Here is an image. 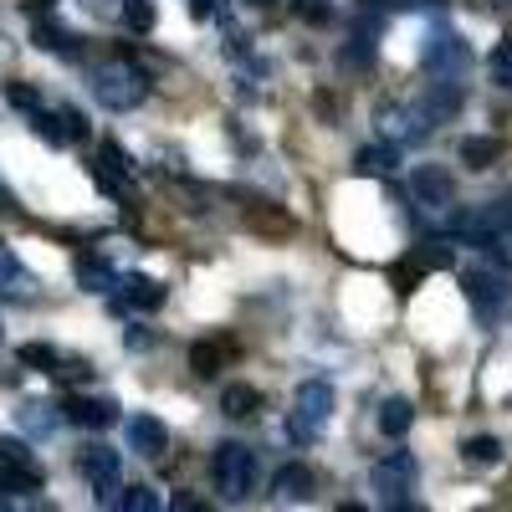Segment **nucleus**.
I'll list each match as a JSON object with an SVG mask.
<instances>
[{
    "instance_id": "f257e3e1",
    "label": "nucleus",
    "mask_w": 512,
    "mask_h": 512,
    "mask_svg": "<svg viewBox=\"0 0 512 512\" xmlns=\"http://www.w3.org/2000/svg\"><path fill=\"white\" fill-rule=\"evenodd\" d=\"M210 477H216V492H221L226 502H246L251 487H256V456H251L241 441H226V446H216Z\"/></svg>"
},
{
    "instance_id": "f03ea898",
    "label": "nucleus",
    "mask_w": 512,
    "mask_h": 512,
    "mask_svg": "<svg viewBox=\"0 0 512 512\" xmlns=\"http://www.w3.org/2000/svg\"><path fill=\"white\" fill-rule=\"evenodd\" d=\"M93 93H98V103H103V108L123 113V108H139V103H144L149 82H144V72H139V67H128V62H108V67H98V72H93Z\"/></svg>"
},
{
    "instance_id": "7ed1b4c3",
    "label": "nucleus",
    "mask_w": 512,
    "mask_h": 512,
    "mask_svg": "<svg viewBox=\"0 0 512 512\" xmlns=\"http://www.w3.org/2000/svg\"><path fill=\"white\" fill-rule=\"evenodd\" d=\"M415 477H420V466L410 451H390L379 466H374V492L384 507H410V492H415Z\"/></svg>"
},
{
    "instance_id": "20e7f679",
    "label": "nucleus",
    "mask_w": 512,
    "mask_h": 512,
    "mask_svg": "<svg viewBox=\"0 0 512 512\" xmlns=\"http://www.w3.org/2000/svg\"><path fill=\"white\" fill-rule=\"evenodd\" d=\"M328 415H333V390L323 379H308L303 390H297V405H292V436L308 441L318 425H328Z\"/></svg>"
},
{
    "instance_id": "39448f33",
    "label": "nucleus",
    "mask_w": 512,
    "mask_h": 512,
    "mask_svg": "<svg viewBox=\"0 0 512 512\" xmlns=\"http://www.w3.org/2000/svg\"><path fill=\"white\" fill-rule=\"evenodd\" d=\"M0 487H11V492L41 487V466L31 461V451L21 441H0Z\"/></svg>"
},
{
    "instance_id": "423d86ee",
    "label": "nucleus",
    "mask_w": 512,
    "mask_h": 512,
    "mask_svg": "<svg viewBox=\"0 0 512 512\" xmlns=\"http://www.w3.org/2000/svg\"><path fill=\"white\" fill-rule=\"evenodd\" d=\"M425 67L436 77H461L472 67V47H466L456 31H441V36H431V47H425Z\"/></svg>"
},
{
    "instance_id": "0eeeda50",
    "label": "nucleus",
    "mask_w": 512,
    "mask_h": 512,
    "mask_svg": "<svg viewBox=\"0 0 512 512\" xmlns=\"http://www.w3.org/2000/svg\"><path fill=\"white\" fill-rule=\"evenodd\" d=\"M410 195H415L420 205H431V210H446V205L456 200L451 169H441V164H420V169H410Z\"/></svg>"
},
{
    "instance_id": "6e6552de",
    "label": "nucleus",
    "mask_w": 512,
    "mask_h": 512,
    "mask_svg": "<svg viewBox=\"0 0 512 512\" xmlns=\"http://www.w3.org/2000/svg\"><path fill=\"white\" fill-rule=\"evenodd\" d=\"M466 297H472V308H477L482 318H492V313H502V303H507V277H497V272H487V267L466 272Z\"/></svg>"
},
{
    "instance_id": "1a4fd4ad",
    "label": "nucleus",
    "mask_w": 512,
    "mask_h": 512,
    "mask_svg": "<svg viewBox=\"0 0 512 512\" xmlns=\"http://www.w3.org/2000/svg\"><path fill=\"white\" fill-rule=\"evenodd\" d=\"M77 472L103 492V487H113V482H118L123 461H118V451H113V446H88V451H77Z\"/></svg>"
},
{
    "instance_id": "9d476101",
    "label": "nucleus",
    "mask_w": 512,
    "mask_h": 512,
    "mask_svg": "<svg viewBox=\"0 0 512 512\" xmlns=\"http://www.w3.org/2000/svg\"><path fill=\"white\" fill-rule=\"evenodd\" d=\"M313 487H318V477L308 472L303 461H287L282 472L272 477V497H277V502H308V497H313Z\"/></svg>"
},
{
    "instance_id": "9b49d317",
    "label": "nucleus",
    "mask_w": 512,
    "mask_h": 512,
    "mask_svg": "<svg viewBox=\"0 0 512 512\" xmlns=\"http://www.w3.org/2000/svg\"><path fill=\"white\" fill-rule=\"evenodd\" d=\"M62 410H67L72 425H88V431H108V425L118 420V405L113 400H88V395H72Z\"/></svg>"
},
{
    "instance_id": "f8f14e48",
    "label": "nucleus",
    "mask_w": 512,
    "mask_h": 512,
    "mask_svg": "<svg viewBox=\"0 0 512 512\" xmlns=\"http://www.w3.org/2000/svg\"><path fill=\"white\" fill-rule=\"evenodd\" d=\"M128 446H134L139 456H149V461H159L169 451V436H164V425L154 415H134L128 420Z\"/></svg>"
},
{
    "instance_id": "ddd939ff",
    "label": "nucleus",
    "mask_w": 512,
    "mask_h": 512,
    "mask_svg": "<svg viewBox=\"0 0 512 512\" xmlns=\"http://www.w3.org/2000/svg\"><path fill=\"white\" fill-rule=\"evenodd\" d=\"M456 113H461V88H456V77H441L436 88H431V98L420 103V118L425 123H446Z\"/></svg>"
},
{
    "instance_id": "4468645a",
    "label": "nucleus",
    "mask_w": 512,
    "mask_h": 512,
    "mask_svg": "<svg viewBox=\"0 0 512 512\" xmlns=\"http://www.w3.org/2000/svg\"><path fill=\"white\" fill-rule=\"evenodd\" d=\"M103 507H123V512H154V507H159V497H154L149 487H123V492H118V482H113V487H103Z\"/></svg>"
},
{
    "instance_id": "2eb2a0df",
    "label": "nucleus",
    "mask_w": 512,
    "mask_h": 512,
    "mask_svg": "<svg viewBox=\"0 0 512 512\" xmlns=\"http://www.w3.org/2000/svg\"><path fill=\"white\" fill-rule=\"evenodd\" d=\"M118 292H123V303H134V308H159L164 303V287L154 282V277H123V282H113Z\"/></svg>"
},
{
    "instance_id": "dca6fc26",
    "label": "nucleus",
    "mask_w": 512,
    "mask_h": 512,
    "mask_svg": "<svg viewBox=\"0 0 512 512\" xmlns=\"http://www.w3.org/2000/svg\"><path fill=\"white\" fill-rule=\"evenodd\" d=\"M36 282H31V272L16 262V251L11 246H0V292H11V297H26Z\"/></svg>"
},
{
    "instance_id": "f3484780",
    "label": "nucleus",
    "mask_w": 512,
    "mask_h": 512,
    "mask_svg": "<svg viewBox=\"0 0 512 512\" xmlns=\"http://www.w3.org/2000/svg\"><path fill=\"white\" fill-rule=\"evenodd\" d=\"M221 410L231 420H251L256 410H262V390H251V384H231V390L221 395Z\"/></svg>"
},
{
    "instance_id": "a211bd4d",
    "label": "nucleus",
    "mask_w": 512,
    "mask_h": 512,
    "mask_svg": "<svg viewBox=\"0 0 512 512\" xmlns=\"http://www.w3.org/2000/svg\"><path fill=\"white\" fill-rule=\"evenodd\" d=\"M410 420H415V410H410V400H400V395L379 405V431H384V436H390V441L410 431Z\"/></svg>"
},
{
    "instance_id": "6ab92c4d",
    "label": "nucleus",
    "mask_w": 512,
    "mask_h": 512,
    "mask_svg": "<svg viewBox=\"0 0 512 512\" xmlns=\"http://www.w3.org/2000/svg\"><path fill=\"white\" fill-rule=\"evenodd\" d=\"M77 282L88 287V292H108V287H113L118 277H113V272H108V267L98 262V256H82V262H77Z\"/></svg>"
},
{
    "instance_id": "aec40b11",
    "label": "nucleus",
    "mask_w": 512,
    "mask_h": 512,
    "mask_svg": "<svg viewBox=\"0 0 512 512\" xmlns=\"http://www.w3.org/2000/svg\"><path fill=\"white\" fill-rule=\"evenodd\" d=\"M461 456L472 461V466H497L502 461V441L497 436H472V441L461 446Z\"/></svg>"
},
{
    "instance_id": "412c9836",
    "label": "nucleus",
    "mask_w": 512,
    "mask_h": 512,
    "mask_svg": "<svg viewBox=\"0 0 512 512\" xmlns=\"http://www.w3.org/2000/svg\"><path fill=\"white\" fill-rule=\"evenodd\" d=\"M359 175H390L395 169V149H384V144H374V149H359Z\"/></svg>"
},
{
    "instance_id": "4be33fe9",
    "label": "nucleus",
    "mask_w": 512,
    "mask_h": 512,
    "mask_svg": "<svg viewBox=\"0 0 512 512\" xmlns=\"http://www.w3.org/2000/svg\"><path fill=\"white\" fill-rule=\"evenodd\" d=\"M226 354H231V344H195V349H190V369H195V374H216Z\"/></svg>"
},
{
    "instance_id": "5701e85b",
    "label": "nucleus",
    "mask_w": 512,
    "mask_h": 512,
    "mask_svg": "<svg viewBox=\"0 0 512 512\" xmlns=\"http://www.w3.org/2000/svg\"><path fill=\"white\" fill-rule=\"evenodd\" d=\"M123 26L128 31H154V0H123Z\"/></svg>"
},
{
    "instance_id": "b1692460",
    "label": "nucleus",
    "mask_w": 512,
    "mask_h": 512,
    "mask_svg": "<svg viewBox=\"0 0 512 512\" xmlns=\"http://www.w3.org/2000/svg\"><path fill=\"white\" fill-rule=\"evenodd\" d=\"M492 159H497V144H492V139H466V144H461V164L487 169Z\"/></svg>"
},
{
    "instance_id": "393cba45",
    "label": "nucleus",
    "mask_w": 512,
    "mask_h": 512,
    "mask_svg": "<svg viewBox=\"0 0 512 512\" xmlns=\"http://www.w3.org/2000/svg\"><path fill=\"white\" fill-rule=\"evenodd\" d=\"M67 31L62 26H52V21H36V47H47V52H67Z\"/></svg>"
},
{
    "instance_id": "a878e982",
    "label": "nucleus",
    "mask_w": 512,
    "mask_h": 512,
    "mask_svg": "<svg viewBox=\"0 0 512 512\" xmlns=\"http://www.w3.org/2000/svg\"><path fill=\"white\" fill-rule=\"evenodd\" d=\"M21 364H41V369H52V374H57V364H62V359H57V349H52V344H26V349H21Z\"/></svg>"
},
{
    "instance_id": "bb28decb",
    "label": "nucleus",
    "mask_w": 512,
    "mask_h": 512,
    "mask_svg": "<svg viewBox=\"0 0 512 512\" xmlns=\"http://www.w3.org/2000/svg\"><path fill=\"white\" fill-rule=\"evenodd\" d=\"M492 77L502 82V88H512V36H507L502 47L492 52Z\"/></svg>"
},
{
    "instance_id": "cd10ccee",
    "label": "nucleus",
    "mask_w": 512,
    "mask_h": 512,
    "mask_svg": "<svg viewBox=\"0 0 512 512\" xmlns=\"http://www.w3.org/2000/svg\"><path fill=\"white\" fill-rule=\"evenodd\" d=\"M6 98H11V108H26V113H36V108H41V93H36V88H26V82H11Z\"/></svg>"
},
{
    "instance_id": "c85d7f7f",
    "label": "nucleus",
    "mask_w": 512,
    "mask_h": 512,
    "mask_svg": "<svg viewBox=\"0 0 512 512\" xmlns=\"http://www.w3.org/2000/svg\"><path fill=\"white\" fill-rule=\"evenodd\" d=\"M21 425H26V431H36V436H47L52 425H57V415H47L41 405H31V410H21Z\"/></svg>"
},
{
    "instance_id": "c756f323",
    "label": "nucleus",
    "mask_w": 512,
    "mask_h": 512,
    "mask_svg": "<svg viewBox=\"0 0 512 512\" xmlns=\"http://www.w3.org/2000/svg\"><path fill=\"white\" fill-rule=\"evenodd\" d=\"M31 123H36V134H41V139H47V144H62V139H67V134H62V128H57V118H52V113H41V108L31 113Z\"/></svg>"
},
{
    "instance_id": "7c9ffc66",
    "label": "nucleus",
    "mask_w": 512,
    "mask_h": 512,
    "mask_svg": "<svg viewBox=\"0 0 512 512\" xmlns=\"http://www.w3.org/2000/svg\"><path fill=\"white\" fill-rule=\"evenodd\" d=\"M190 11H195L200 21H221V16H226V0H190Z\"/></svg>"
},
{
    "instance_id": "2f4dec72",
    "label": "nucleus",
    "mask_w": 512,
    "mask_h": 512,
    "mask_svg": "<svg viewBox=\"0 0 512 512\" xmlns=\"http://www.w3.org/2000/svg\"><path fill=\"white\" fill-rule=\"evenodd\" d=\"M103 164H108V169H128V154H123L118 144H103Z\"/></svg>"
},
{
    "instance_id": "473e14b6",
    "label": "nucleus",
    "mask_w": 512,
    "mask_h": 512,
    "mask_svg": "<svg viewBox=\"0 0 512 512\" xmlns=\"http://www.w3.org/2000/svg\"><path fill=\"white\" fill-rule=\"evenodd\" d=\"M26 6H31V11H52V6H57V0H26Z\"/></svg>"
},
{
    "instance_id": "72a5a7b5",
    "label": "nucleus",
    "mask_w": 512,
    "mask_h": 512,
    "mask_svg": "<svg viewBox=\"0 0 512 512\" xmlns=\"http://www.w3.org/2000/svg\"><path fill=\"white\" fill-rule=\"evenodd\" d=\"M0 210H11V190L6 185H0Z\"/></svg>"
},
{
    "instance_id": "f704fd0d",
    "label": "nucleus",
    "mask_w": 512,
    "mask_h": 512,
    "mask_svg": "<svg viewBox=\"0 0 512 512\" xmlns=\"http://www.w3.org/2000/svg\"><path fill=\"white\" fill-rule=\"evenodd\" d=\"M251 6H262V11H267V6H277V0H251Z\"/></svg>"
},
{
    "instance_id": "c9c22d12",
    "label": "nucleus",
    "mask_w": 512,
    "mask_h": 512,
    "mask_svg": "<svg viewBox=\"0 0 512 512\" xmlns=\"http://www.w3.org/2000/svg\"><path fill=\"white\" fill-rule=\"evenodd\" d=\"M0 507H6V487H0Z\"/></svg>"
}]
</instances>
